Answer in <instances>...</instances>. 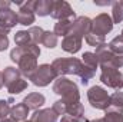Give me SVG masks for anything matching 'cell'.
Segmentation results:
<instances>
[{
    "instance_id": "obj_1",
    "label": "cell",
    "mask_w": 123,
    "mask_h": 122,
    "mask_svg": "<svg viewBox=\"0 0 123 122\" xmlns=\"http://www.w3.org/2000/svg\"><path fill=\"white\" fill-rule=\"evenodd\" d=\"M52 68L55 69L56 75H77V76H80L83 85L89 83V81L94 76V72H96L90 68L85 66V63H82L76 58H69V59L59 58L52 63Z\"/></svg>"
},
{
    "instance_id": "obj_2",
    "label": "cell",
    "mask_w": 123,
    "mask_h": 122,
    "mask_svg": "<svg viewBox=\"0 0 123 122\" xmlns=\"http://www.w3.org/2000/svg\"><path fill=\"white\" fill-rule=\"evenodd\" d=\"M53 92L60 95L63 101H66V102H79V99H80L76 83L69 81L67 78H59L57 81H55Z\"/></svg>"
},
{
    "instance_id": "obj_3",
    "label": "cell",
    "mask_w": 123,
    "mask_h": 122,
    "mask_svg": "<svg viewBox=\"0 0 123 122\" xmlns=\"http://www.w3.org/2000/svg\"><path fill=\"white\" fill-rule=\"evenodd\" d=\"M3 79H4V85L7 86V89L10 93H20L27 88V82L22 79L20 76V70L16 68H6L3 72Z\"/></svg>"
},
{
    "instance_id": "obj_4",
    "label": "cell",
    "mask_w": 123,
    "mask_h": 122,
    "mask_svg": "<svg viewBox=\"0 0 123 122\" xmlns=\"http://www.w3.org/2000/svg\"><path fill=\"white\" fill-rule=\"evenodd\" d=\"M97 56V61L102 65V68H113V69H117V68H122L123 66V55H116L113 52L109 50L107 45H102L96 49V53Z\"/></svg>"
},
{
    "instance_id": "obj_5",
    "label": "cell",
    "mask_w": 123,
    "mask_h": 122,
    "mask_svg": "<svg viewBox=\"0 0 123 122\" xmlns=\"http://www.w3.org/2000/svg\"><path fill=\"white\" fill-rule=\"evenodd\" d=\"M56 76L57 75L50 65H40L29 76V79L36 86H47L52 81H55Z\"/></svg>"
},
{
    "instance_id": "obj_6",
    "label": "cell",
    "mask_w": 123,
    "mask_h": 122,
    "mask_svg": "<svg viewBox=\"0 0 123 122\" xmlns=\"http://www.w3.org/2000/svg\"><path fill=\"white\" fill-rule=\"evenodd\" d=\"M87 98H89V102L93 108L96 109H103L106 111L109 108V103H110V96L107 95V92L105 91L103 88L100 86H93L89 89L87 92Z\"/></svg>"
},
{
    "instance_id": "obj_7",
    "label": "cell",
    "mask_w": 123,
    "mask_h": 122,
    "mask_svg": "<svg viewBox=\"0 0 123 122\" xmlns=\"http://www.w3.org/2000/svg\"><path fill=\"white\" fill-rule=\"evenodd\" d=\"M100 81L113 89H122L123 88V75L113 68H102Z\"/></svg>"
},
{
    "instance_id": "obj_8",
    "label": "cell",
    "mask_w": 123,
    "mask_h": 122,
    "mask_svg": "<svg viewBox=\"0 0 123 122\" xmlns=\"http://www.w3.org/2000/svg\"><path fill=\"white\" fill-rule=\"evenodd\" d=\"M112 29H113V22H112L110 16L106 14V13H102V14H99L94 20H92L90 33L96 34V36L105 37V34H107Z\"/></svg>"
},
{
    "instance_id": "obj_9",
    "label": "cell",
    "mask_w": 123,
    "mask_h": 122,
    "mask_svg": "<svg viewBox=\"0 0 123 122\" xmlns=\"http://www.w3.org/2000/svg\"><path fill=\"white\" fill-rule=\"evenodd\" d=\"M50 16L57 20H66V19L74 17V12L67 1H53Z\"/></svg>"
},
{
    "instance_id": "obj_10",
    "label": "cell",
    "mask_w": 123,
    "mask_h": 122,
    "mask_svg": "<svg viewBox=\"0 0 123 122\" xmlns=\"http://www.w3.org/2000/svg\"><path fill=\"white\" fill-rule=\"evenodd\" d=\"M90 29H92V20L89 17H77L73 22L69 34H73L82 39L83 36H87L90 33Z\"/></svg>"
},
{
    "instance_id": "obj_11",
    "label": "cell",
    "mask_w": 123,
    "mask_h": 122,
    "mask_svg": "<svg viewBox=\"0 0 123 122\" xmlns=\"http://www.w3.org/2000/svg\"><path fill=\"white\" fill-rule=\"evenodd\" d=\"M17 22L23 26H30L31 23H34V1L22 4L17 13Z\"/></svg>"
},
{
    "instance_id": "obj_12",
    "label": "cell",
    "mask_w": 123,
    "mask_h": 122,
    "mask_svg": "<svg viewBox=\"0 0 123 122\" xmlns=\"http://www.w3.org/2000/svg\"><path fill=\"white\" fill-rule=\"evenodd\" d=\"M62 47H63V50H66L69 53H76L82 47V39L77 36H73V34H67L64 37V40L62 42Z\"/></svg>"
},
{
    "instance_id": "obj_13",
    "label": "cell",
    "mask_w": 123,
    "mask_h": 122,
    "mask_svg": "<svg viewBox=\"0 0 123 122\" xmlns=\"http://www.w3.org/2000/svg\"><path fill=\"white\" fill-rule=\"evenodd\" d=\"M17 23H19V22H17V13H14V12L10 10V9L0 10V26L7 27V29H12V27L16 26Z\"/></svg>"
},
{
    "instance_id": "obj_14",
    "label": "cell",
    "mask_w": 123,
    "mask_h": 122,
    "mask_svg": "<svg viewBox=\"0 0 123 122\" xmlns=\"http://www.w3.org/2000/svg\"><path fill=\"white\" fill-rule=\"evenodd\" d=\"M31 122H56L57 121V114L53 109H42L36 111L31 115Z\"/></svg>"
},
{
    "instance_id": "obj_15",
    "label": "cell",
    "mask_w": 123,
    "mask_h": 122,
    "mask_svg": "<svg viewBox=\"0 0 123 122\" xmlns=\"http://www.w3.org/2000/svg\"><path fill=\"white\" fill-rule=\"evenodd\" d=\"M23 103H25L29 109H37V108H40V106L44 103V96H43L42 93L33 92V93H29V95L23 99Z\"/></svg>"
},
{
    "instance_id": "obj_16",
    "label": "cell",
    "mask_w": 123,
    "mask_h": 122,
    "mask_svg": "<svg viewBox=\"0 0 123 122\" xmlns=\"http://www.w3.org/2000/svg\"><path fill=\"white\" fill-rule=\"evenodd\" d=\"M10 115H12V119L16 121H25L29 115V108L22 102V103H17L14 105L12 109H10Z\"/></svg>"
},
{
    "instance_id": "obj_17",
    "label": "cell",
    "mask_w": 123,
    "mask_h": 122,
    "mask_svg": "<svg viewBox=\"0 0 123 122\" xmlns=\"http://www.w3.org/2000/svg\"><path fill=\"white\" fill-rule=\"evenodd\" d=\"M52 7H53V1L52 0H39L34 1V12L39 16H47L52 13Z\"/></svg>"
},
{
    "instance_id": "obj_18",
    "label": "cell",
    "mask_w": 123,
    "mask_h": 122,
    "mask_svg": "<svg viewBox=\"0 0 123 122\" xmlns=\"http://www.w3.org/2000/svg\"><path fill=\"white\" fill-rule=\"evenodd\" d=\"M72 25H73V20L72 19H66V20H59L56 25H55V34L56 36H67L69 32L72 29Z\"/></svg>"
},
{
    "instance_id": "obj_19",
    "label": "cell",
    "mask_w": 123,
    "mask_h": 122,
    "mask_svg": "<svg viewBox=\"0 0 123 122\" xmlns=\"http://www.w3.org/2000/svg\"><path fill=\"white\" fill-rule=\"evenodd\" d=\"M103 121L105 122H123V109L107 108Z\"/></svg>"
},
{
    "instance_id": "obj_20",
    "label": "cell",
    "mask_w": 123,
    "mask_h": 122,
    "mask_svg": "<svg viewBox=\"0 0 123 122\" xmlns=\"http://www.w3.org/2000/svg\"><path fill=\"white\" fill-rule=\"evenodd\" d=\"M14 42H16V45L17 46H27V45H30L33 43L30 39V34H29V32L27 30H20L16 33V36H14Z\"/></svg>"
},
{
    "instance_id": "obj_21",
    "label": "cell",
    "mask_w": 123,
    "mask_h": 122,
    "mask_svg": "<svg viewBox=\"0 0 123 122\" xmlns=\"http://www.w3.org/2000/svg\"><path fill=\"white\" fill-rule=\"evenodd\" d=\"M107 46H109V50L110 52H113L116 55H123V37L122 36L115 37Z\"/></svg>"
},
{
    "instance_id": "obj_22",
    "label": "cell",
    "mask_w": 123,
    "mask_h": 122,
    "mask_svg": "<svg viewBox=\"0 0 123 122\" xmlns=\"http://www.w3.org/2000/svg\"><path fill=\"white\" fill-rule=\"evenodd\" d=\"M83 63H85V66H87V68H90L93 70H96V68H97V65H99V61H97V56L92 53V52H86V53H83Z\"/></svg>"
},
{
    "instance_id": "obj_23",
    "label": "cell",
    "mask_w": 123,
    "mask_h": 122,
    "mask_svg": "<svg viewBox=\"0 0 123 122\" xmlns=\"http://www.w3.org/2000/svg\"><path fill=\"white\" fill-rule=\"evenodd\" d=\"M42 45H44L46 47H55L57 45V36L55 33H50V32H44L43 33V37H42Z\"/></svg>"
},
{
    "instance_id": "obj_24",
    "label": "cell",
    "mask_w": 123,
    "mask_h": 122,
    "mask_svg": "<svg viewBox=\"0 0 123 122\" xmlns=\"http://www.w3.org/2000/svg\"><path fill=\"white\" fill-rule=\"evenodd\" d=\"M109 108L115 109H123V92H115L110 96V103Z\"/></svg>"
},
{
    "instance_id": "obj_25",
    "label": "cell",
    "mask_w": 123,
    "mask_h": 122,
    "mask_svg": "<svg viewBox=\"0 0 123 122\" xmlns=\"http://www.w3.org/2000/svg\"><path fill=\"white\" fill-rule=\"evenodd\" d=\"M113 22L120 23L123 20V1H116L113 3Z\"/></svg>"
},
{
    "instance_id": "obj_26",
    "label": "cell",
    "mask_w": 123,
    "mask_h": 122,
    "mask_svg": "<svg viewBox=\"0 0 123 122\" xmlns=\"http://www.w3.org/2000/svg\"><path fill=\"white\" fill-rule=\"evenodd\" d=\"M27 32H29L31 42H33L34 45H39V43H42V37H43V33H44V30H43V29L33 26V27H30Z\"/></svg>"
},
{
    "instance_id": "obj_27",
    "label": "cell",
    "mask_w": 123,
    "mask_h": 122,
    "mask_svg": "<svg viewBox=\"0 0 123 122\" xmlns=\"http://www.w3.org/2000/svg\"><path fill=\"white\" fill-rule=\"evenodd\" d=\"M86 42H87L90 46H94V47L97 49L99 46L105 45V37H102V36H96V34H93V33H89V34L86 36Z\"/></svg>"
},
{
    "instance_id": "obj_28",
    "label": "cell",
    "mask_w": 123,
    "mask_h": 122,
    "mask_svg": "<svg viewBox=\"0 0 123 122\" xmlns=\"http://www.w3.org/2000/svg\"><path fill=\"white\" fill-rule=\"evenodd\" d=\"M10 103H13V99H12V98H10L9 101H3V99L0 101V121L4 119V118L10 114V109H12V108H10Z\"/></svg>"
},
{
    "instance_id": "obj_29",
    "label": "cell",
    "mask_w": 123,
    "mask_h": 122,
    "mask_svg": "<svg viewBox=\"0 0 123 122\" xmlns=\"http://www.w3.org/2000/svg\"><path fill=\"white\" fill-rule=\"evenodd\" d=\"M53 111L57 114V115H66V112H67V102L66 101H57V102H55V105H53Z\"/></svg>"
},
{
    "instance_id": "obj_30",
    "label": "cell",
    "mask_w": 123,
    "mask_h": 122,
    "mask_svg": "<svg viewBox=\"0 0 123 122\" xmlns=\"http://www.w3.org/2000/svg\"><path fill=\"white\" fill-rule=\"evenodd\" d=\"M60 122H90V121H87L86 118H74V116H70V115H64L63 118H62V121Z\"/></svg>"
},
{
    "instance_id": "obj_31",
    "label": "cell",
    "mask_w": 123,
    "mask_h": 122,
    "mask_svg": "<svg viewBox=\"0 0 123 122\" xmlns=\"http://www.w3.org/2000/svg\"><path fill=\"white\" fill-rule=\"evenodd\" d=\"M7 46H9V39H7V36H1V34H0V52H1V50H6Z\"/></svg>"
},
{
    "instance_id": "obj_32",
    "label": "cell",
    "mask_w": 123,
    "mask_h": 122,
    "mask_svg": "<svg viewBox=\"0 0 123 122\" xmlns=\"http://www.w3.org/2000/svg\"><path fill=\"white\" fill-rule=\"evenodd\" d=\"M12 6V1H1L0 0V10H6Z\"/></svg>"
},
{
    "instance_id": "obj_33",
    "label": "cell",
    "mask_w": 123,
    "mask_h": 122,
    "mask_svg": "<svg viewBox=\"0 0 123 122\" xmlns=\"http://www.w3.org/2000/svg\"><path fill=\"white\" fill-rule=\"evenodd\" d=\"M9 32H10V29L0 26V34H1V36H7V33H9Z\"/></svg>"
},
{
    "instance_id": "obj_34",
    "label": "cell",
    "mask_w": 123,
    "mask_h": 122,
    "mask_svg": "<svg viewBox=\"0 0 123 122\" xmlns=\"http://www.w3.org/2000/svg\"><path fill=\"white\" fill-rule=\"evenodd\" d=\"M3 85H4V79H3V73L0 72V89L3 88Z\"/></svg>"
},
{
    "instance_id": "obj_35",
    "label": "cell",
    "mask_w": 123,
    "mask_h": 122,
    "mask_svg": "<svg viewBox=\"0 0 123 122\" xmlns=\"http://www.w3.org/2000/svg\"><path fill=\"white\" fill-rule=\"evenodd\" d=\"M0 122H14L13 119H7V118H4V119H1Z\"/></svg>"
},
{
    "instance_id": "obj_36",
    "label": "cell",
    "mask_w": 123,
    "mask_h": 122,
    "mask_svg": "<svg viewBox=\"0 0 123 122\" xmlns=\"http://www.w3.org/2000/svg\"><path fill=\"white\" fill-rule=\"evenodd\" d=\"M92 122H105L103 119H96V121H92Z\"/></svg>"
},
{
    "instance_id": "obj_37",
    "label": "cell",
    "mask_w": 123,
    "mask_h": 122,
    "mask_svg": "<svg viewBox=\"0 0 123 122\" xmlns=\"http://www.w3.org/2000/svg\"><path fill=\"white\" fill-rule=\"evenodd\" d=\"M120 36H122V37H123V30H122V34H120Z\"/></svg>"
},
{
    "instance_id": "obj_38",
    "label": "cell",
    "mask_w": 123,
    "mask_h": 122,
    "mask_svg": "<svg viewBox=\"0 0 123 122\" xmlns=\"http://www.w3.org/2000/svg\"><path fill=\"white\" fill-rule=\"evenodd\" d=\"M23 122H31V121H23Z\"/></svg>"
}]
</instances>
